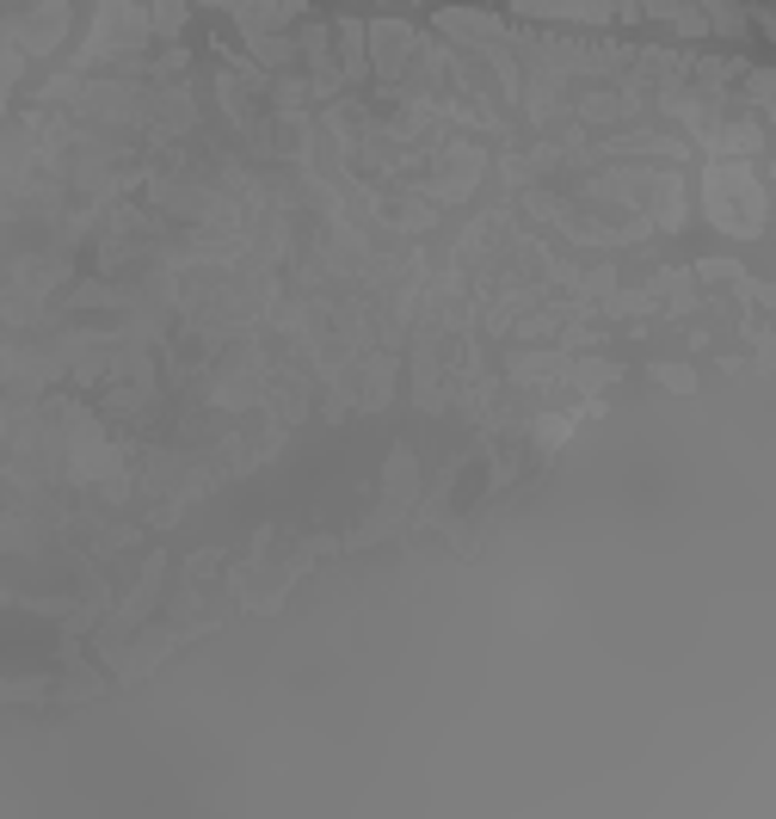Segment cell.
<instances>
[{
    "label": "cell",
    "instance_id": "cell-1",
    "mask_svg": "<svg viewBox=\"0 0 776 819\" xmlns=\"http://www.w3.org/2000/svg\"><path fill=\"white\" fill-rule=\"evenodd\" d=\"M709 217L733 234H758L764 229V191L745 167H714L709 173Z\"/></svg>",
    "mask_w": 776,
    "mask_h": 819
},
{
    "label": "cell",
    "instance_id": "cell-2",
    "mask_svg": "<svg viewBox=\"0 0 776 819\" xmlns=\"http://www.w3.org/2000/svg\"><path fill=\"white\" fill-rule=\"evenodd\" d=\"M179 19H186V0H160V32H173Z\"/></svg>",
    "mask_w": 776,
    "mask_h": 819
},
{
    "label": "cell",
    "instance_id": "cell-3",
    "mask_svg": "<svg viewBox=\"0 0 776 819\" xmlns=\"http://www.w3.org/2000/svg\"><path fill=\"white\" fill-rule=\"evenodd\" d=\"M659 383H666V388H690V370H672V364H666V370H659Z\"/></svg>",
    "mask_w": 776,
    "mask_h": 819
}]
</instances>
